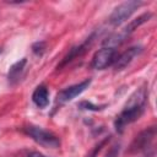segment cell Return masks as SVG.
Returning <instances> with one entry per match:
<instances>
[{
    "label": "cell",
    "mask_w": 157,
    "mask_h": 157,
    "mask_svg": "<svg viewBox=\"0 0 157 157\" xmlns=\"http://www.w3.org/2000/svg\"><path fill=\"white\" fill-rule=\"evenodd\" d=\"M32 101L38 108H45L49 104V91L44 85H39L33 94H32Z\"/></svg>",
    "instance_id": "30bf717a"
},
{
    "label": "cell",
    "mask_w": 157,
    "mask_h": 157,
    "mask_svg": "<svg viewBox=\"0 0 157 157\" xmlns=\"http://www.w3.org/2000/svg\"><path fill=\"white\" fill-rule=\"evenodd\" d=\"M78 107H80L81 109H87V110H101V109H103L105 105H94V104H92L91 102L83 101V102H81V103L78 104Z\"/></svg>",
    "instance_id": "8fae6325"
},
{
    "label": "cell",
    "mask_w": 157,
    "mask_h": 157,
    "mask_svg": "<svg viewBox=\"0 0 157 157\" xmlns=\"http://www.w3.org/2000/svg\"><path fill=\"white\" fill-rule=\"evenodd\" d=\"M28 157H44L42 153H39V152H32Z\"/></svg>",
    "instance_id": "9a60e30c"
},
{
    "label": "cell",
    "mask_w": 157,
    "mask_h": 157,
    "mask_svg": "<svg viewBox=\"0 0 157 157\" xmlns=\"http://www.w3.org/2000/svg\"><path fill=\"white\" fill-rule=\"evenodd\" d=\"M142 52V48L141 47H131L129 49H126L125 52H123L119 56H117L115 61H114V69L118 71V70H123L124 67H126L135 56H137L140 53Z\"/></svg>",
    "instance_id": "52a82bcc"
},
{
    "label": "cell",
    "mask_w": 157,
    "mask_h": 157,
    "mask_svg": "<svg viewBox=\"0 0 157 157\" xmlns=\"http://www.w3.org/2000/svg\"><path fill=\"white\" fill-rule=\"evenodd\" d=\"M26 134L34 140L37 144H39L43 147H48V148H56L60 146V140L56 135H54L53 132L44 130L40 126L37 125H28L25 128Z\"/></svg>",
    "instance_id": "7a4b0ae2"
},
{
    "label": "cell",
    "mask_w": 157,
    "mask_h": 157,
    "mask_svg": "<svg viewBox=\"0 0 157 157\" xmlns=\"http://www.w3.org/2000/svg\"><path fill=\"white\" fill-rule=\"evenodd\" d=\"M155 136H156V128L155 126L145 129L131 142L130 148H129V153H135V152H141V151L147 152L152 147V142L155 140Z\"/></svg>",
    "instance_id": "277c9868"
},
{
    "label": "cell",
    "mask_w": 157,
    "mask_h": 157,
    "mask_svg": "<svg viewBox=\"0 0 157 157\" xmlns=\"http://www.w3.org/2000/svg\"><path fill=\"white\" fill-rule=\"evenodd\" d=\"M146 101H147V90L145 87L137 88L128 98L123 110L118 114V117L114 120V128L118 132H123L126 125L134 123L142 115L145 110Z\"/></svg>",
    "instance_id": "6da1fadb"
},
{
    "label": "cell",
    "mask_w": 157,
    "mask_h": 157,
    "mask_svg": "<svg viewBox=\"0 0 157 157\" xmlns=\"http://www.w3.org/2000/svg\"><path fill=\"white\" fill-rule=\"evenodd\" d=\"M93 38H94V34H92L90 38H87L85 43H82V44H80V45H77V47H74V48L67 53V55L61 60L60 65H58V69H59V67L61 69V67H63V66H65L67 63L72 61L74 59H76V58H77V56H80V55H82V54L86 52V49L90 47V44L92 43Z\"/></svg>",
    "instance_id": "ba28073f"
},
{
    "label": "cell",
    "mask_w": 157,
    "mask_h": 157,
    "mask_svg": "<svg viewBox=\"0 0 157 157\" xmlns=\"http://www.w3.org/2000/svg\"><path fill=\"white\" fill-rule=\"evenodd\" d=\"M90 83H91V80L87 78V80L81 81V82H78L76 85H72V86H69V87L61 90L58 93V96H56V103L63 104V103H66V102L72 101L75 97H77L78 94H81L90 86Z\"/></svg>",
    "instance_id": "8992f818"
},
{
    "label": "cell",
    "mask_w": 157,
    "mask_h": 157,
    "mask_svg": "<svg viewBox=\"0 0 157 157\" xmlns=\"http://www.w3.org/2000/svg\"><path fill=\"white\" fill-rule=\"evenodd\" d=\"M119 150H120V144H115L114 146L110 147V150L108 151L105 157H118L119 156Z\"/></svg>",
    "instance_id": "4fadbf2b"
},
{
    "label": "cell",
    "mask_w": 157,
    "mask_h": 157,
    "mask_svg": "<svg viewBox=\"0 0 157 157\" xmlns=\"http://www.w3.org/2000/svg\"><path fill=\"white\" fill-rule=\"evenodd\" d=\"M108 140H109V137H105V139H104L103 141H101V142H99V144H98V145H97V146H96V147L93 148V151L91 152V155H90L88 157H96V156L98 155V152H99V151L102 150V147L104 146V144H105V142H107Z\"/></svg>",
    "instance_id": "5bb4252c"
},
{
    "label": "cell",
    "mask_w": 157,
    "mask_h": 157,
    "mask_svg": "<svg viewBox=\"0 0 157 157\" xmlns=\"http://www.w3.org/2000/svg\"><path fill=\"white\" fill-rule=\"evenodd\" d=\"M117 56H118L117 50L114 48L104 47V48H102V49H99L98 52L94 53V55L92 58L91 66L96 70H103V69L113 65Z\"/></svg>",
    "instance_id": "5b68a950"
},
{
    "label": "cell",
    "mask_w": 157,
    "mask_h": 157,
    "mask_svg": "<svg viewBox=\"0 0 157 157\" xmlns=\"http://www.w3.org/2000/svg\"><path fill=\"white\" fill-rule=\"evenodd\" d=\"M0 53H1V48H0Z\"/></svg>",
    "instance_id": "2e32d148"
},
{
    "label": "cell",
    "mask_w": 157,
    "mask_h": 157,
    "mask_svg": "<svg viewBox=\"0 0 157 157\" xmlns=\"http://www.w3.org/2000/svg\"><path fill=\"white\" fill-rule=\"evenodd\" d=\"M26 65H27V59L26 58H22L21 60L16 61L9 70V74H7V80H9V83L10 85H15L17 83L22 76H23V72H25V69H26Z\"/></svg>",
    "instance_id": "9c48e42d"
},
{
    "label": "cell",
    "mask_w": 157,
    "mask_h": 157,
    "mask_svg": "<svg viewBox=\"0 0 157 157\" xmlns=\"http://www.w3.org/2000/svg\"><path fill=\"white\" fill-rule=\"evenodd\" d=\"M32 50H33V53L36 55H42L44 53V50H45V43L44 42H38V43L33 44Z\"/></svg>",
    "instance_id": "7c38bea8"
},
{
    "label": "cell",
    "mask_w": 157,
    "mask_h": 157,
    "mask_svg": "<svg viewBox=\"0 0 157 157\" xmlns=\"http://www.w3.org/2000/svg\"><path fill=\"white\" fill-rule=\"evenodd\" d=\"M144 2L142 1H137V0H129V1H124L120 5H118L113 12L110 13L108 21L110 25L113 26H119L123 22H125L140 6H142Z\"/></svg>",
    "instance_id": "3957f363"
}]
</instances>
